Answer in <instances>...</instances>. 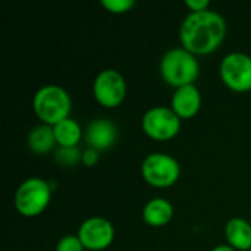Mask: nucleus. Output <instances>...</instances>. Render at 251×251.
I'll use <instances>...</instances> for the list:
<instances>
[{
  "label": "nucleus",
  "mask_w": 251,
  "mask_h": 251,
  "mask_svg": "<svg viewBox=\"0 0 251 251\" xmlns=\"http://www.w3.org/2000/svg\"><path fill=\"white\" fill-rule=\"evenodd\" d=\"M56 251H85L81 240L78 238V235H65L62 237L57 244H56Z\"/></svg>",
  "instance_id": "a211bd4d"
},
{
  "label": "nucleus",
  "mask_w": 251,
  "mask_h": 251,
  "mask_svg": "<svg viewBox=\"0 0 251 251\" xmlns=\"http://www.w3.org/2000/svg\"><path fill=\"white\" fill-rule=\"evenodd\" d=\"M50 182L40 176H29L24 179L16 188L13 204L16 212L24 218H37L46 212L51 201Z\"/></svg>",
  "instance_id": "20e7f679"
},
{
  "label": "nucleus",
  "mask_w": 251,
  "mask_h": 251,
  "mask_svg": "<svg viewBox=\"0 0 251 251\" xmlns=\"http://www.w3.org/2000/svg\"><path fill=\"white\" fill-rule=\"evenodd\" d=\"M76 235L87 251H103L115 240V226L106 218L91 216L82 221Z\"/></svg>",
  "instance_id": "1a4fd4ad"
},
{
  "label": "nucleus",
  "mask_w": 251,
  "mask_h": 251,
  "mask_svg": "<svg viewBox=\"0 0 251 251\" xmlns=\"http://www.w3.org/2000/svg\"><path fill=\"white\" fill-rule=\"evenodd\" d=\"M126 81L124 75L112 68L100 71L93 82V96L96 101L106 109L119 107L126 97Z\"/></svg>",
  "instance_id": "0eeeda50"
},
{
  "label": "nucleus",
  "mask_w": 251,
  "mask_h": 251,
  "mask_svg": "<svg viewBox=\"0 0 251 251\" xmlns=\"http://www.w3.org/2000/svg\"><path fill=\"white\" fill-rule=\"evenodd\" d=\"M163 81L176 88L196 84L200 75L199 57L184 47H174L165 51L159 65Z\"/></svg>",
  "instance_id": "f03ea898"
},
{
  "label": "nucleus",
  "mask_w": 251,
  "mask_h": 251,
  "mask_svg": "<svg viewBox=\"0 0 251 251\" xmlns=\"http://www.w3.org/2000/svg\"><path fill=\"white\" fill-rule=\"evenodd\" d=\"M53 131H54L57 147H68V149L78 147L84 137L81 125L72 118H68L59 122L57 125H54Z\"/></svg>",
  "instance_id": "2eb2a0df"
},
{
  "label": "nucleus",
  "mask_w": 251,
  "mask_h": 251,
  "mask_svg": "<svg viewBox=\"0 0 251 251\" xmlns=\"http://www.w3.org/2000/svg\"><path fill=\"white\" fill-rule=\"evenodd\" d=\"M84 140L87 147L97 151L109 150L118 140V128L113 122L104 118L94 119L84 131Z\"/></svg>",
  "instance_id": "9d476101"
},
{
  "label": "nucleus",
  "mask_w": 251,
  "mask_h": 251,
  "mask_svg": "<svg viewBox=\"0 0 251 251\" xmlns=\"http://www.w3.org/2000/svg\"><path fill=\"white\" fill-rule=\"evenodd\" d=\"M226 31V21L219 12L213 9L190 12L179 26L181 47L197 57L210 54L222 46Z\"/></svg>",
  "instance_id": "f257e3e1"
},
{
  "label": "nucleus",
  "mask_w": 251,
  "mask_h": 251,
  "mask_svg": "<svg viewBox=\"0 0 251 251\" xmlns=\"http://www.w3.org/2000/svg\"><path fill=\"white\" fill-rule=\"evenodd\" d=\"M143 221L151 228H162L166 226L175 215L172 203L165 197H154L150 199L143 207Z\"/></svg>",
  "instance_id": "f8f14e48"
},
{
  "label": "nucleus",
  "mask_w": 251,
  "mask_h": 251,
  "mask_svg": "<svg viewBox=\"0 0 251 251\" xmlns=\"http://www.w3.org/2000/svg\"><path fill=\"white\" fill-rule=\"evenodd\" d=\"M54 160L60 165V166H75L76 163L81 162L82 157V151L78 147H57V150H54Z\"/></svg>",
  "instance_id": "dca6fc26"
},
{
  "label": "nucleus",
  "mask_w": 251,
  "mask_h": 251,
  "mask_svg": "<svg viewBox=\"0 0 251 251\" xmlns=\"http://www.w3.org/2000/svg\"><path fill=\"white\" fill-rule=\"evenodd\" d=\"M141 176L153 188H169L178 182L181 165L168 153H150L141 163Z\"/></svg>",
  "instance_id": "39448f33"
},
{
  "label": "nucleus",
  "mask_w": 251,
  "mask_h": 251,
  "mask_svg": "<svg viewBox=\"0 0 251 251\" xmlns=\"http://www.w3.org/2000/svg\"><path fill=\"white\" fill-rule=\"evenodd\" d=\"M32 110L40 124L50 126L71 118L72 99L71 94L60 85L47 84L38 88L32 97Z\"/></svg>",
  "instance_id": "7ed1b4c3"
},
{
  "label": "nucleus",
  "mask_w": 251,
  "mask_h": 251,
  "mask_svg": "<svg viewBox=\"0 0 251 251\" xmlns=\"http://www.w3.org/2000/svg\"><path fill=\"white\" fill-rule=\"evenodd\" d=\"M210 251H237L235 249H232L231 246L228 244H218L216 247H213Z\"/></svg>",
  "instance_id": "412c9836"
},
{
  "label": "nucleus",
  "mask_w": 251,
  "mask_h": 251,
  "mask_svg": "<svg viewBox=\"0 0 251 251\" xmlns=\"http://www.w3.org/2000/svg\"><path fill=\"white\" fill-rule=\"evenodd\" d=\"M100 160V151L94 150V149H90L87 147L84 151H82V157H81V163L91 168V166H96Z\"/></svg>",
  "instance_id": "6ab92c4d"
},
{
  "label": "nucleus",
  "mask_w": 251,
  "mask_h": 251,
  "mask_svg": "<svg viewBox=\"0 0 251 251\" xmlns=\"http://www.w3.org/2000/svg\"><path fill=\"white\" fill-rule=\"evenodd\" d=\"M226 244L237 251L251 250V224L244 218H232L225 225Z\"/></svg>",
  "instance_id": "ddd939ff"
},
{
  "label": "nucleus",
  "mask_w": 251,
  "mask_h": 251,
  "mask_svg": "<svg viewBox=\"0 0 251 251\" xmlns=\"http://www.w3.org/2000/svg\"><path fill=\"white\" fill-rule=\"evenodd\" d=\"M181 121L193 119L201 109V93L196 84L176 88L169 106Z\"/></svg>",
  "instance_id": "9b49d317"
},
{
  "label": "nucleus",
  "mask_w": 251,
  "mask_h": 251,
  "mask_svg": "<svg viewBox=\"0 0 251 251\" xmlns=\"http://www.w3.org/2000/svg\"><path fill=\"white\" fill-rule=\"evenodd\" d=\"M184 4L190 12H203V10L210 9L209 0H185Z\"/></svg>",
  "instance_id": "aec40b11"
},
{
  "label": "nucleus",
  "mask_w": 251,
  "mask_h": 251,
  "mask_svg": "<svg viewBox=\"0 0 251 251\" xmlns=\"http://www.w3.org/2000/svg\"><path fill=\"white\" fill-rule=\"evenodd\" d=\"M182 121L166 106H153L141 118L144 134L154 141H171L181 131Z\"/></svg>",
  "instance_id": "423d86ee"
},
{
  "label": "nucleus",
  "mask_w": 251,
  "mask_h": 251,
  "mask_svg": "<svg viewBox=\"0 0 251 251\" xmlns=\"http://www.w3.org/2000/svg\"><path fill=\"white\" fill-rule=\"evenodd\" d=\"M101 6L113 15H124L134 9L135 1L134 0H101Z\"/></svg>",
  "instance_id": "f3484780"
},
{
  "label": "nucleus",
  "mask_w": 251,
  "mask_h": 251,
  "mask_svg": "<svg viewBox=\"0 0 251 251\" xmlns=\"http://www.w3.org/2000/svg\"><path fill=\"white\" fill-rule=\"evenodd\" d=\"M26 146H28L29 151L37 154V156H43V154H47V153L53 151L54 147L57 146L53 126L46 125V124L35 125L28 132Z\"/></svg>",
  "instance_id": "4468645a"
},
{
  "label": "nucleus",
  "mask_w": 251,
  "mask_h": 251,
  "mask_svg": "<svg viewBox=\"0 0 251 251\" xmlns=\"http://www.w3.org/2000/svg\"><path fill=\"white\" fill-rule=\"evenodd\" d=\"M221 81L235 93L251 90V56L243 51L228 53L219 65Z\"/></svg>",
  "instance_id": "6e6552de"
}]
</instances>
